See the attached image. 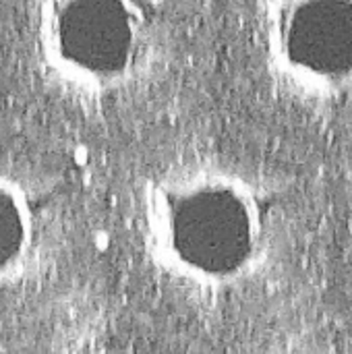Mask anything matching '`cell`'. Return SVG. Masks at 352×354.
I'll use <instances>...</instances> for the list:
<instances>
[{
    "label": "cell",
    "instance_id": "cell-1",
    "mask_svg": "<svg viewBox=\"0 0 352 354\" xmlns=\"http://www.w3.org/2000/svg\"><path fill=\"white\" fill-rule=\"evenodd\" d=\"M284 199L224 156L160 164L137 191L135 226L154 274L187 299L228 303L259 286L284 245Z\"/></svg>",
    "mask_w": 352,
    "mask_h": 354
},
{
    "label": "cell",
    "instance_id": "cell-2",
    "mask_svg": "<svg viewBox=\"0 0 352 354\" xmlns=\"http://www.w3.org/2000/svg\"><path fill=\"white\" fill-rule=\"evenodd\" d=\"M176 0H37L35 52L68 95L112 102L149 85L174 41Z\"/></svg>",
    "mask_w": 352,
    "mask_h": 354
},
{
    "label": "cell",
    "instance_id": "cell-3",
    "mask_svg": "<svg viewBox=\"0 0 352 354\" xmlns=\"http://www.w3.org/2000/svg\"><path fill=\"white\" fill-rule=\"evenodd\" d=\"M253 46L284 100L317 114L352 110V0H257Z\"/></svg>",
    "mask_w": 352,
    "mask_h": 354
},
{
    "label": "cell",
    "instance_id": "cell-4",
    "mask_svg": "<svg viewBox=\"0 0 352 354\" xmlns=\"http://www.w3.org/2000/svg\"><path fill=\"white\" fill-rule=\"evenodd\" d=\"M37 220L29 193L0 174V286L15 282L35 251Z\"/></svg>",
    "mask_w": 352,
    "mask_h": 354
}]
</instances>
